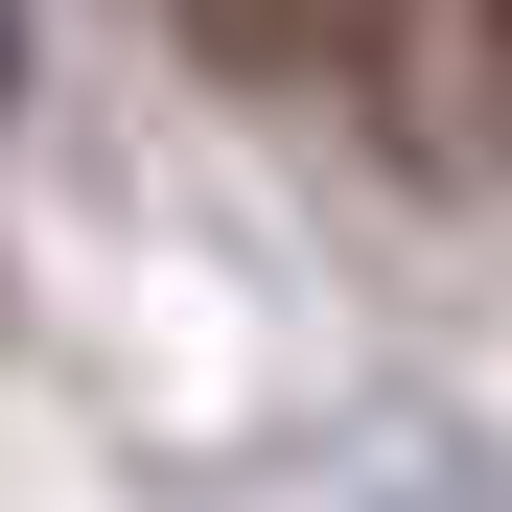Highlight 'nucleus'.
Wrapping results in <instances>:
<instances>
[{
    "mask_svg": "<svg viewBox=\"0 0 512 512\" xmlns=\"http://www.w3.org/2000/svg\"><path fill=\"white\" fill-rule=\"evenodd\" d=\"M0 94H24V0H0Z\"/></svg>",
    "mask_w": 512,
    "mask_h": 512,
    "instance_id": "obj_2",
    "label": "nucleus"
},
{
    "mask_svg": "<svg viewBox=\"0 0 512 512\" xmlns=\"http://www.w3.org/2000/svg\"><path fill=\"white\" fill-rule=\"evenodd\" d=\"M326 24H350V47H373V0H326Z\"/></svg>",
    "mask_w": 512,
    "mask_h": 512,
    "instance_id": "obj_3",
    "label": "nucleus"
},
{
    "mask_svg": "<svg viewBox=\"0 0 512 512\" xmlns=\"http://www.w3.org/2000/svg\"><path fill=\"white\" fill-rule=\"evenodd\" d=\"M489 117H512V0H489Z\"/></svg>",
    "mask_w": 512,
    "mask_h": 512,
    "instance_id": "obj_1",
    "label": "nucleus"
}]
</instances>
